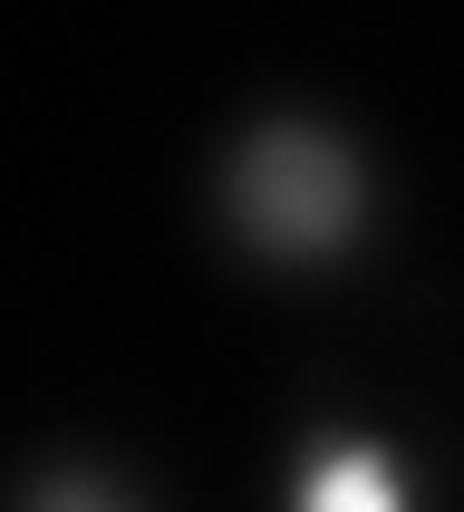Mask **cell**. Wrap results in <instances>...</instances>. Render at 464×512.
Wrapping results in <instances>:
<instances>
[{
  "instance_id": "cell-2",
  "label": "cell",
  "mask_w": 464,
  "mask_h": 512,
  "mask_svg": "<svg viewBox=\"0 0 464 512\" xmlns=\"http://www.w3.org/2000/svg\"><path fill=\"white\" fill-rule=\"evenodd\" d=\"M290 512H416V474L397 445L358 426H319L290 464Z\"/></svg>"
},
{
  "instance_id": "cell-1",
  "label": "cell",
  "mask_w": 464,
  "mask_h": 512,
  "mask_svg": "<svg viewBox=\"0 0 464 512\" xmlns=\"http://www.w3.org/2000/svg\"><path fill=\"white\" fill-rule=\"evenodd\" d=\"M213 213L261 271H339L377 223V174L348 126L310 107H261L213 165Z\"/></svg>"
},
{
  "instance_id": "cell-3",
  "label": "cell",
  "mask_w": 464,
  "mask_h": 512,
  "mask_svg": "<svg viewBox=\"0 0 464 512\" xmlns=\"http://www.w3.org/2000/svg\"><path fill=\"white\" fill-rule=\"evenodd\" d=\"M10 512H155V503H145V484H126L97 455H39L10 484Z\"/></svg>"
}]
</instances>
